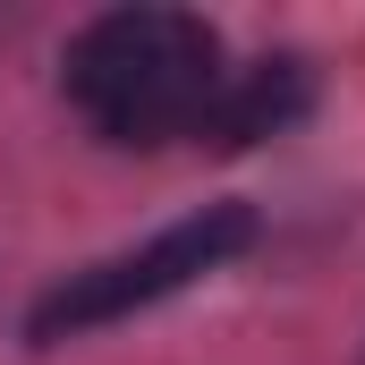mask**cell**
<instances>
[{
  "instance_id": "obj_1",
  "label": "cell",
  "mask_w": 365,
  "mask_h": 365,
  "mask_svg": "<svg viewBox=\"0 0 365 365\" xmlns=\"http://www.w3.org/2000/svg\"><path fill=\"white\" fill-rule=\"evenodd\" d=\"M221 34L195 9H102L68 43V110L102 145H179L204 136L221 102Z\"/></svg>"
},
{
  "instance_id": "obj_2",
  "label": "cell",
  "mask_w": 365,
  "mask_h": 365,
  "mask_svg": "<svg viewBox=\"0 0 365 365\" xmlns=\"http://www.w3.org/2000/svg\"><path fill=\"white\" fill-rule=\"evenodd\" d=\"M247 247H255V212H247V204H204V212L170 221L162 238H145V247H128V255H110V264L68 272L34 314H26V331H34V340H68V331H93V323H119V314H136V306L179 297L187 280L221 272V264L247 255Z\"/></svg>"
},
{
  "instance_id": "obj_3",
  "label": "cell",
  "mask_w": 365,
  "mask_h": 365,
  "mask_svg": "<svg viewBox=\"0 0 365 365\" xmlns=\"http://www.w3.org/2000/svg\"><path fill=\"white\" fill-rule=\"evenodd\" d=\"M297 110H306V68H297V60L230 68V77H221V102H212V119H204L195 145H255V136L289 128Z\"/></svg>"
}]
</instances>
